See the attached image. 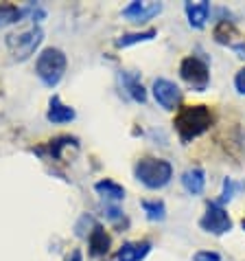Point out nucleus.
I'll return each mask as SVG.
<instances>
[{
  "instance_id": "nucleus-1",
  "label": "nucleus",
  "mask_w": 245,
  "mask_h": 261,
  "mask_svg": "<svg viewBox=\"0 0 245 261\" xmlns=\"http://www.w3.org/2000/svg\"><path fill=\"white\" fill-rule=\"evenodd\" d=\"M175 132L182 143H191L204 132H208L212 125V112L208 106H186L177 112L175 121Z\"/></svg>"
},
{
  "instance_id": "nucleus-2",
  "label": "nucleus",
  "mask_w": 245,
  "mask_h": 261,
  "mask_svg": "<svg viewBox=\"0 0 245 261\" xmlns=\"http://www.w3.org/2000/svg\"><path fill=\"white\" fill-rule=\"evenodd\" d=\"M134 176L138 182H142L147 189H162L173 178V165L162 158H140L136 163Z\"/></svg>"
},
{
  "instance_id": "nucleus-3",
  "label": "nucleus",
  "mask_w": 245,
  "mask_h": 261,
  "mask_svg": "<svg viewBox=\"0 0 245 261\" xmlns=\"http://www.w3.org/2000/svg\"><path fill=\"white\" fill-rule=\"evenodd\" d=\"M68 60L64 55V50L59 48H44L38 55V62H35V75L40 77V82L48 86V88H55L57 84L62 82L64 72H66Z\"/></svg>"
},
{
  "instance_id": "nucleus-4",
  "label": "nucleus",
  "mask_w": 245,
  "mask_h": 261,
  "mask_svg": "<svg viewBox=\"0 0 245 261\" xmlns=\"http://www.w3.org/2000/svg\"><path fill=\"white\" fill-rule=\"evenodd\" d=\"M42 40H44V31L33 24V27L24 29V31L7 35V48H9V53L13 55V60L24 62L35 53V48L42 44Z\"/></svg>"
},
{
  "instance_id": "nucleus-5",
  "label": "nucleus",
  "mask_w": 245,
  "mask_h": 261,
  "mask_svg": "<svg viewBox=\"0 0 245 261\" xmlns=\"http://www.w3.org/2000/svg\"><path fill=\"white\" fill-rule=\"evenodd\" d=\"M179 77H182L184 82L197 92H204L208 88V84H210L208 64L204 60H199V57H195V55L184 57L182 60V64H179Z\"/></svg>"
},
{
  "instance_id": "nucleus-6",
  "label": "nucleus",
  "mask_w": 245,
  "mask_h": 261,
  "mask_svg": "<svg viewBox=\"0 0 245 261\" xmlns=\"http://www.w3.org/2000/svg\"><path fill=\"white\" fill-rule=\"evenodd\" d=\"M199 228L219 237V235H226L232 230V220H230L228 211L221 204H217V202H208L206 213L199 220Z\"/></svg>"
},
{
  "instance_id": "nucleus-7",
  "label": "nucleus",
  "mask_w": 245,
  "mask_h": 261,
  "mask_svg": "<svg viewBox=\"0 0 245 261\" xmlns=\"http://www.w3.org/2000/svg\"><path fill=\"white\" fill-rule=\"evenodd\" d=\"M151 92H154V99L160 103L164 110H175V108L182 103V90L175 82L164 77H158L154 86H151Z\"/></svg>"
},
{
  "instance_id": "nucleus-8",
  "label": "nucleus",
  "mask_w": 245,
  "mask_h": 261,
  "mask_svg": "<svg viewBox=\"0 0 245 261\" xmlns=\"http://www.w3.org/2000/svg\"><path fill=\"white\" fill-rule=\"evenodd\" d=\"M160 11H162L160 3H138V0H134V3H129L122 9V16L129 18L132 22H147V20L158 16Z\"/></svg>"
},
{
  "instance_id": "nucleus-9",
  "label": "nucleus",
  "mask_w": 245,
  "mask_h": 261,
  "mask_svg": "<svg viewBox=\"0 0 245 261\" xmlns=\"http://www.w3.org/2000/svg\"><path fill=\"white\" fill-rule=\"evenodd\" d=\"M120 84L122 88H125V92L129 97H132L134 101H138V103H145L147 101V90L145 86H142L140 82V75L134 70H122L120 72Z\"/></svg>"
},
{
  "instance_id": "nucleus-10",
  "label": "nucleus",
  "mask_w": 245,
  "mask_h": 261,
  "mask_svg": "<svg viewBox=\"0 0 245 261\" xmlns=\"http://www.w3.org/2000/svg\"><path fill=\"white\" fill-rule=\"evenodd\" d=\"M151 252V242H127L116 252V261H142Z\"/></svg>"
},
{
  "instance_id": "nucleus-11",
  "label": "nucleus",
  "mask_w": 245,
  "mask_h": 261,
  "mask_svg": "<svg viewBox=\"0 0 245 261\" xmlns=\"http://www.w3.org/2000/svg\"><path fill=\"white\" fill-rule=\"evenodd\" d=\"M186 16H189V24L193 29H204L206 20L210 16V3L208 0H199V3H186L184 5Z\"/></svg>"
},
{
  "instance_id": "nucleus-12",
  "label": "nucleus",
  "mask_w": 245,
  "mask_h": 261,
  "mask_svg": "<svg viewBox=\"0 0 245 261\" xmlns=\"http://www.w3.org/2000/svg\"><path fill=\"white\" fill-rule=\"evenodd\" d=\"M88 246H90V255L101 257V255H107L110 250V235L105 233V228L101 224H95L88 235Z\"/></svg>"
},
{
  "instance_id": "nucleus-13",
  "label": "nucleus",
  "mask_w": 245,
  "mask_h": 261,
  "mask_svg": "<svg viewBox=\"0 0 245 261\" xmlns=\"http://www.w3.org/2000/svg\"><path fill=\"white\" fill-rule=\"evenodd\" d=\"M46 119L50 123H70L75 119V110L66 103H62V99L53 95V99H50L48 103V112H46Z\"/></svg>"
},
{
  "instance_id": "nucleus-14",
  "label": "nucleus",
  "mask_w": 245,
  "mask_h": 261,
  "mask_svg": "<svg viewBox=\"0 0 245 261\" xmlns=\"http://www.w3.org/2000/svg\"><path fill=\"white\" fill-rule=\"evenodd\" d=\"M182 187L191 195H199L201 191H204V187H206V173H204V169H201V167L186 169L182 173Z\"/></svg>"
},
{
  "instance_id": "nucleus-15",
  "label": "nucleus",
  "mask_w": 245,
  "mask_h": 261,
  "mask_svg": "<svg viewBox=\"0 0 245 261\" xmlns=\"http://www.w3.org/2000/svg\"><path fill=\"white\" fill-rule=\"evenodd\" d=\"M95 189L97 193H101L105 200H114V202H120L122 198H125V189L118 185V182H114V180L110 178H105V180H99V182L95 185Z\"/></svg>"
},
{
  "instance_id": "nucleus-16",
  "label": "nucleus",
  "mask_w": 245,
  "mask_h": 261,
  "mask_svg": "<svg viewBox=\"0 0 245 261\" xmlns=\"http://www.w3.org/2000/svg\"><path fill=\"white\" fill-rule=\"evenodd\" d=\"M28 11H31V7H28V9H22V7H16V5H0V27L20 22Z\"/></svg>"
},
{
  "instance_id": "nucleus-17",
  "label": "nucleus",
  "mask_w": 245,
  "mask_h": 261,
  "mask_svg": "<svg viewBox=\"0 0 245 261\" xmlns=\"http://www.w3.org/2000/svg\"><path fill=\"white\" fill-rule=\"evenodd\" d=\"M156 35H158L156 29H147V31H140V33H125V35H120V38L116 40V46H118V48H127V46L138 44V42H149V40H154Z\"/></svg>"
},
{
  "instance_id": "nucleus-18",
  "label": "nucleus",
  "mask_w": 245,
  "mask_h": 261,
  "mask_svg": "<svg viewBox=\"0 0 245 261\" xmlns=\"http://www.w3.org/2000/svg\"><path fill=\"white\" fill-rule=\"evenodd\" d=\"M140 206L151 222H162L167 217V206H164L162 200H142Z\"/></svg>"
},
{
  "instance_id": "nucleus-19",
  "label": "nucleus",
  "mask_w": 245,
  "mask_h": 261,
  "mask_svg": "<svg viewBox=\"0 0 245 261\" xmlns=\"http://www.w3.org/2000/svg\"><path fill=\"white\" fill-rule=\"evenodd\" d=\"M66 145H77V139H73V136H59V139L50 141L48 143V154L53 158H59L62 156V147H66Z\"/></svg>"
},
{
  "instance_id": "nucleus-20",
  "label": "nucleus",
  "mask_w": 245,
  "mask_h": 261,
  "mask_svg": "<svg viewBox=\"0 0 245 261\" xmlns=\"http://www.w3.org/2000/svg\"><path fill=\"white\" fill-rule=\"evenodd\" d=\"M236 189H239V185H234V180L232 178H226V180H223V191H221V198L217 200V204H226V202H230V200H232L234 198V191Z\"/></svg>"
},
{
  "instance_id": "nucleus-21",
  "label": "nucleus",
  "mask_w": 245,
  "mask_h": 261,
  "mask_svg": "<svg viewBox=\"0 0 245 261\" xmlns=\"http://www.w3.org/2000/svg\"><path fill=\"white\" fill-rule=\"evenodd\" d=\"M193 261H221V255L212 250H199L193 255Z\"/></svg>"
},
{
  "instance_id": "nucleus-22",
  "label": "nucleus",
  "mask_w": 245,
  "mask_h": 261,
  "mask_svg": "<svg viewBox=\"0 0 245 261\" xmlns=\"http://www.w3.org/2000/svg\"><path fill=\"white\" fill-rule=\"evenodd\" d=\"M234 88L239 90L241 95H245V68H241V70L234 75Z\"/></svg>"
},
{
  "instance_id": "nucleus-23",
  "label": "nucleus",
  "mask_w": 245,
  "mask_h": 261,
  "mask_svg": "<svg viewBox=\"0 0 245 261\" xmlns=\"http://www.w3.org/2000/svg\"><path fill=\"white\" fill-rule=\"evenodd\" d=\"M120 215H122V213H120V208H116V206H107V217H110L112 222H116Z\"/></svg>"
},
{
  "instance_id": "nucleus-24",
  "label": "nucleus",
  "mask_w": 245,
  "mask_h": 261,
  "mask_svg": "<svg viewBox=\"0 0 245 261\" xmlns=\"http://www.w3.org/2000/svg\"><path fill=\"white\" fill-rule=\"evenodd\" d=\"M232 48L236 50V53H239V57H243V60H245V40H243V42H234Z\"/></svg>"
},
{
  "instance_id": "nucleus-25",
  "label": "nucleus",
  "mask_w": 245,
  "mask_h": 261,
  "mask_svg": "<svg viewBox=\"0 0 245 261\" xmlns=\"http://www.w3.org/2000/svg\"><path fill=\"white\" fill-rule=\"evenodd\" d=\"M66 261H83V257H81V252H79V250H75Z\"/></svg>"
}]
</instances>
